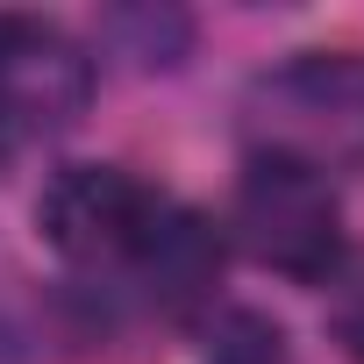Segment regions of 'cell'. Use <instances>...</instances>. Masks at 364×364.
I'll list each match as a JSON object with an SVG mask.
<instances>
[{
    "mask_svg": "<svg viewBox=\"0 0 364 364\" xmlns=\"http://www.w3.org/2000/svg\"><path fill=\"white\" fill-rule=\"evenodd\" d=\"M229 222H236V243L279 279L321 286L343 264V193H336V178H321L293 157L250 150Z\"/></svg>",
    "mask_w": 364,
    "mask_h": 364,
    "instance_id": "obj_3",
    "label": "cell"
},
{
    "mask_svg": "<svg viewBox=\"0 0 364 364\" xmlns=\"http://www.w3.org/2000/svg\"><path fill=\"white\" fill-rule=\"evenodd\" d=\"M93 107V58L43 15H0V136H65Z\"/></svg>",
    "mask_w": 364,
    "mask_h": 364,
    "instance_id": "obj_4",
    "label": "cell"
},
{
    "mask_svg": "<svg viewBox=\"0 0 364 364\" xmlns=\"http://www.w3.org/2000/svg\"><path fill=\"white\" fill-rule=\"evenodd\" d=\"M250 150L293 157L321 178L364 171V58L300 50L250 86Z\"/></svg>",
    "mask_w": 364,
    "mask_h": 364,
    "instance_id": "obj_2",
    "label": "cell"
},
{
    "mask_svg": "<svg viewBox=\"0 0 364 364\" xmlns=\"http://www.w3.org/2000/svg\"><path fill=\"white\" fill-rule=\"evenodd\" d=\"M36 229L72 272L143 293L150 307H193L222 264L215 229L122 164H65L36 200Z\"/></svg>",
    "mask_w": 364,
    "mask_h": 364,
    "instance_id": "obj_1",
    "label": "cell"
},
{
    "mask_svg": "<svg viewBox=\"0 0 364 364\" xmlns=\"http://www.w3.org/2000/svg\"><path fill=\"white\" fill-rule=\"evenodd\" d=\"M208 364H293V350L264 314H229L215 350H208Z\"/></svg>",
    "mask_w": 364,
    "mask_h": 364,
    "instance_id": "obj_5",
    "label": "cell"
}]
</instances>
